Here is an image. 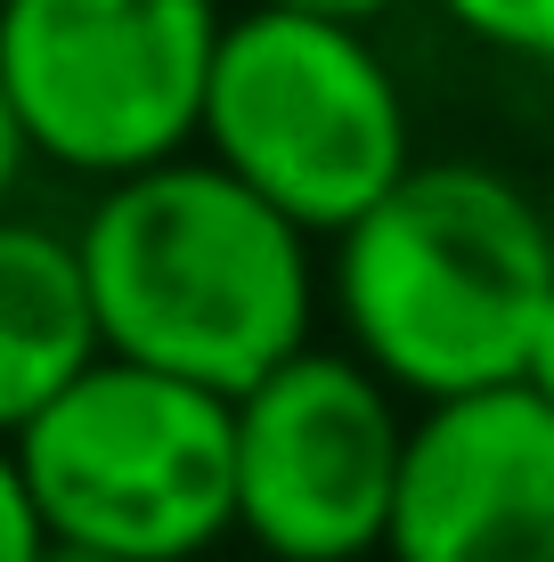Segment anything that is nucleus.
<instances>
[{
  "instance_id": "nucleus-7",
  "label": "nucleus",
  "mask_w": 554,
  "mask_h": 562,
  "mask_svg": "<svg viewBox=\"0 0 554 562\" xmlns=\"http://www.w3.org/2000/svg\"><path fill=\"white\" fill-rule=\"evenodd\" d=\"M392 562H554V408L530 383L408 416Z\"/></svg>"
},
{
  "instance_id": "nucleus-13",
  "label": "nucleus",
  "mask_w": 554,
  "mask_h": 562,
  "mask_svg": "<svg viewBox=\"0 0 554 562\" xmlns=\"http://www.w3.org/2000/svg\"><path fill=\"white\" fill-rule=\"evenodd\" d=\"M49 562H114V554H99V547H74V538H57V554Z\"/></svg>"
},
{
  "instance_id": "nucleus-2",
  "label": "nucleus",
  "mask_w": 554,
  "mask_h": 562,
  "mask_svg": "<svg viewBox=\"0 0 554 562\" xmlns=\"http://www.w3.org/2000/svg\"><path fill=\"white\" fill-rule=\"evenodd\" d=\"M554 302V221L498 164H416L335 237L351 351L425 408L530 375Z\"/></svg>"
},
{
  "instance_id": "nucleus-4",
  "label": "nucleus",
  "mask_w": 554,
  "mask_h": 562,
  "mask_svg": "<svg viewBox=\"0 0 554 562\" xmlns=\"http://www.w3.org/2000/svg\"><path fill=\"white\" fill-rule=\"evenodd\" d=\"M204 147L294 228H359L416 171L408 99L359 25L245 9L221 33Z\"/></svg>"
},
{
  "instance_id": "nucleus-3",
  "label": "nucleus",
  "mask_w": 554,
  "mask_h": 562,
  "mask_svg": "<svg viewBox=\"0 0 554 562\" xmlns=\"http://www.w3.org/2000/svg\"><path fill=\"white\" fill-rule=\"evenodd\" d=\"M9 473L74 547L188 562L237 521V400L106 359L9 432Z\"/></svg>"
},
{
  "instance_id": "nucleus-11",
  "label": "nucleus",
  "mask_w": 554,
  "mask_h": 562,
  "mask_svg": "<svg viewBox=\"0 0 554 562\" xmlns=\"http://www.w3.org/2000/svg\"><path fill=\"white\" fill-rule=\"evenodd\" d=\"M253 9H294V16H335V25H368L392 0H253Z\"/></svg>"
},
{
  "instance_id": "nucleus-6",
  "label": "nucleus",
  "mask_w": 554,
  "mask_h": 562,
  "mask_svg": "<svg viewBox=\"0 0 554 562\" xmlns=\"http://www.w3.org/2000/svg\"><path fill=\"white\" fill-rule=\"evenodd\" d=\"M408 416L359 351H302L237 400V521L278 562H359L392 547Z\"/></svg>"
},
{
  "instance_id": "nucleus-9",
  "label": "nucleus",
  "mask_w": 554,
  "mask_h": 562,
  "mask_svg": "<svg viewBox=\"0 0 554 562\" xmlns=\"http://www.w3.org/2000/svg\"><path fill=\"white\" fill-rule=\"evenodd\" d=\"M465 33L498 49H530V57H554V0H441Z\"/></svg>"
},
{
  "instance_id": "nucleus-10",
  "label": "nucleus",
  "mask_w": 554,
  "mask_h": 562,
  "mask_svg": "<svg viewBox=\"0 0 554 562\" xmlns=\"http://www.w3.org/2000/svg\"><path fill=\"white\" fill-rule=\"evenodd\" d=\"M49 554H57L49 514L33 506V490L0 464V562H49Z\"/></svg>"
},
{
  "instance_id": "nucleus-14",
  "label": "nucleus",
  "mask_w": 554,
  "mask_h": 562,
  "mask_svg": "<svg viewBox=\"0 0 554 562\" xmlns=\"http://www.w3.org/2000/svg\"><path fill=\"white\" fill-rule=\"evenodd\" d=\"M546 221H554V196H546Z\"/></svg>"
},
{
  "instance_id": "nucleus-8",
  "label": "nucleus",
  "mask_w": 554,
  "mask_h": 562,
  "mask_svg": "<svg viewBox=\"0 0 554 562\" xmlns=\"http://www.w3.org/2000/svg\"><path fill=\"white\" fill-rule=\"evenodd\" d=\"M90 367H106V326L82 237L49 221H9L0 228V424L16 432Z\"/></svg>"
},
{
  "instance_id": "nucleus-12",
  "label": "nucleus",
  "mask_w": 554,
  "mask_h": 562,
  "mask_svg": "<svg viewBox=\"0 0 554 562\" xmlns=\"http://www.w3.org/2000/svg\"><path fill=\"white\" fill-rule=\"evenodd\" d=\"M522 383L554 408V302H546V326H539V351H530V375H522Z\"/></svg>"
},
{
  "instance_id": "nucleus-5",
  "label": "nucleus",
  "mask_w": 554,
  "mask_h": 562,
  "mask_svg": "<svg viewBox=\"0 0 554 562\" xmlns=\"http://www.w3.org/2000/svg\"><path fill=\"white\" fill-rule=\"evenodd\" d=\"M228 16L213 0H9L0 9V123L9 147L90 180L180 164L204 131Z\"/></svg>"
},
{
  "instance_id": "nucleus-1",
  "label": "nucleus",
  "mask_w": 554,
  "mask_h": 562,
  "mask_svg": "<svg viewBox=\"0 0 554 562\" xmlns=\"http://www.w3.org/2000/svg\"><path fill=\"white\" fill-rule=\"evenodd\" d=\"M74 237L106 359L245 400L310 351V228H294L213 155L114 180Z\"/></svg>"
}]
</instances>
